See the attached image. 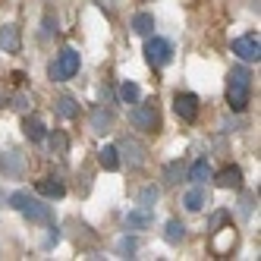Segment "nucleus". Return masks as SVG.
<instances>
[{"instance_id":"nucleus-15","label":"nucleus","mask_w":261,"mask_h":261,"mask_svg":"<svg viewBox=\"0 0 261 261\" xmlns=\"http://www.w3.org/2000/svg\"><path fill=\"white\" fill-rule=\"evenodd\" d=\"M54 110H57L63 120H76L79 117V104H76V98H69V95H60L57 101H54Z\"/></svg>"},{"instance_id":"nucleus-1","label":"nucleus","mask_w":261,"mask_h":261,"mask_svg":"<svg viewBox=\"0 0 261 261\" xmlns=\"http://www.w3.org/2000/svg\"><path fill=\"white\" fill-rule=\"evenodd\" d=\"M249 95H252V76L246 66H233L230 69V82H227V104L230 110L242 114L249 107Z\"/></svg>"},{"instance_id":"nucleus-7","label":"nucleus","mask_w":261,"mask_h":261,"mask_svg":"<svg viewBox=\"0 0 261 261\" xmlns=\"http://www.w3.org/2000/svg\"><path fill=\"white\" fill-rule=\"evenodd\" d=\"M117 151L129 161V167H142V164H145V145L136 142V139H123Z\"/></svg>"},{"instance_id":"nucleus-4","label":"nucleus","mask_w":261,"mask_h":261,"mask_svg":"<svg viewBox=\"0 0 261 261\" xmlns=\"http://www.w3.org/2000/svg\"><path fill=\"white\" fill-rule=\"evenodd\" d=\"M145 57H148V63L151 66H167L173 60V47H170V41H164V38H151L148 35V44H145Z\"/></svg>"},{"instance_id":"nucleus-11","label":"nucleus","mask_w":261,"mask_h":261,"mask_svg":"<svg viewBox=\"0 0 261 261\" xmlns=\"http://www.w3.org/2000/svg\"><path fill=\"white\" fill-rule=\"evenodd\" d=\"M214 186H220V189H242V170L239 167H223V170L217 176H211Z\"/></svg>"},{"instance_id":"nucleus-24","label":"nucleus","mask_w":261,"mask_h":261,"mask_svg":"<svg viewBox=\"0 0 261 261\" xmlns=\"http://www.w3.org/2000/svg\"><path fill=\"white\" fill-rule=\"evenodd\" d=\"M158 198H161V189H158V186H145V189L139 192V204H145V208H154Z\"/></svg>"},{"instance_id":"nucleus-10","label":"nucleus","mask_w":261,"mask_h":261,"mask_svg":"<svg viewBox=\"0 0 261 261\" xmlns=\"http://www.w3.org/2000/svg\"><path fill=\"white\" fill-rule=\"evenodd\" d=\"M0 47H4L7 54H19V47H22V35H19V25H4L0 29Z\"/></svg>"},{"instance_id":"nucleus-14","label":"nucleus","mask_w":261,"mask_h":261,"mask_svg":"<svg viewBox=\"0 0 261 261\" xmlns=\"http://www.w3.org/2000/svg\"><path fill=\"white\" fill-rule=\"evenodd\" d=\"M182 204H186V211H201L204 204H208V195H204L201 186H192V189L182 195Z\"/></svg>"},{"instance_id":"nucleus-18","label":"nucleus","mask_w":261,"mask_h":261,"mask_svg":"<svg viewBox=\"0 0 261 261\" xmlns=\"http://www.w3.org/2000/svg\"><path fill=\"white\" fill-rule=\"evenodd\" d=\"M98 164L104 167V170H117V167H120V151L114 145H104L98 151Z\"/></svg>"},{"instance_id":"nucleus-2","label":"nucleus","mask_w":261,"mask_h":261,"mask_svg":"<svg viewBox=\"0 0 261 261\" xmlns=\"http://www.w3.org/2000/svg\"><path fill=\"white\" fill-rule=\"evenodd\" d=\"M76 72H79V50H72V47L60 50L57 63H50V79H54V82L72 79V76H76Z\"/></svg>"},{"instance_id":"nucleus-26","label":"nucleus","mask_w":261,"mask_h":261,"mask_svg":"<svg viewBox=\"0 0 261 261\" xmlns=\"http://www.w3.org/2000/svg\"><path fill=\"white\" fill-rule=\"evenodd\" d=\"M120 98L123 101H139V85L136 82H123L120 85Z\"/></svg>"},{"instance_id":"nucleus-16","label":"nucleus","mask_w":261,"mask_h":261,"mask_svg":"<svg viewBox=\"0 0 261 261\" xmlns=\"http://www.w3.org/2000/svg\"><path fill=\"white\" fill-rule=\"evenodd\" d=\"M214 173H211V164L208 161H204V158H198L192 167H189V179L195 182V186H201V182H208Z\"/></svg>"},{"instance_id":"nucleus-21","label":"nucleus","mask_w":261,"mask_h":261,"mask_svg":"<svg viewBox=\"0 0 261 261\" xmlns=\"http://www.w3.org/2000/svg\"><path fill=\"white\" fill-rule=\"evenodd\" d=\"M182 236H186V227L179 220H167V230H164V239L170 242V246H176V242H182Z\"/></svg>"},{"instance_id":"nucleus-19","label":"nucleus","mask_w":261,"mask_h":261,"mask_svg":"<svg viewBox=\"0 0 261 261\" xmlns=\"http://www.w3.org/2000/svg\"><path fill=\"white\" fill-rule=\"evenodd\" d=\"M22 133L32 139V142H41L47 133H44V123L38 120V117H25V123H22Z\"/></svg>"},{"instance_id":"nucleus-8","label":"nucleus","mask_w":261,"mask_h":261,"mask_svg":"<svg viewBox=\"0 0 261 261\" xmlns=\"http://www.w3.org/2000/svg\"><path fill=\"white\" fill-rule=\"evenodd\" d=\"M151 223H154V211L145 208V204H139L136 211L126 214V230H148Z\"/></svg>"},{"instance_id":"nucleus-12","label":"nucleus","mask_w":261,"mask_h":261,"mask_svg":"<svg viewBox=\"0 0 261 261\" xmlns=\"http://www.w3.org/2000/svg\"><path fill=\"white\" fill-rule=\"evenodd\" d=\"M35 192L44 195V198H63V195H66V186H63L60 179L47 176V179H38V182H35Z\"/></svg>"},{"instance_id":"nucleus-25","label":"nucleus","mask_w":261,"mask_h":261,"mask_svg":"<svg viewBox=\"0 0 261 261\" xmlns=\"http://www.w3.org/2000/svg\"><path fill=\"white\" fill-rule=\"evenodd\" d=\"M136 249H139V242H136V236H123V239H120V246H117V252H120L123 258H129V255H133Z\"/></svg>"},{"instance_id":"nucleus-27","label":"nucleus","mask_w":261,"mask_h":261,"mask_svg":"<svg viewBox=\"0 0 261 261\" xmlns=\"http://www.w3.org/2000/svg\"><path fill=\"white\" fill-rule=\"evenodd\" d=\"M233 239H236V233H233V227H227V236H223V239L217 242V246H214V252H217V255H223V252H227V249L233 246Z\"/></svg>"},{"instance_id":"nucleus-5","label":"nucleus","mask_w":261,"mask_h":261,"mask_svg":"<svg viewBox=\"0 0 261 261\" xmlns=\"http://www.w3.org/2000/svg\"><path fill=\"white\" fill-rule=\"evenodd\" d=\"M173 110H176L179 120L195 123L198 120V95H192V91H179V95L173 98Z\"/></svg>"},{"instance_id":"nucleus-9","label":"nucleus","mask_w":261,"mask_h":261,"mask_svg":"<svg viewBox=\"0 0 261 261\" xmlns=\"http://www.w3.org/2000/svg\"><path fill=\"white\" fill-rule=\"evenodd\" d=\"M22 214L32 220V223H50V204L38 201V198H29L22 204Z\"/></svg>"},{"instance_id":"nucleus-23","label":"nucleus","mask_w":261,"mask_h":261,"mask_svg":"<svg viewBox=\"0 0 261 261\" xmlns=\"http://www.w3.org/2000/svg\"><path fill=\"white\" fill-rule=\"evenodd\" d=\"M0 167H4L7 173H19L22 170V161H19V154H16V151H7L4 158H0Z\"/></svg>"},{"instance_id":"nucleus-13","label":"nucleus","mask_w":261,"mask_h":261,"mask_svg":"<svg viewBox=\"0 0 261 261\" xmlns=\"http://www.w3.org/2000/svg\"><path fill=\"white\" fill-rule=\"evenodd\" d=\"M91 129H95V133H110V126H114V114H110V110H104V107H95L91 110Z\"/></svg>"},{"instance_id":"nucleus-31","label":"nucleus","mask_w":261,"mask_h":261,"mask_svg":"<svg viewBox=\"0 0 261 261\" xmlns=\"http://www.w3.org/2000/svg\"><path fill=\"white\" fill-rule=\"evenodd\" d=\"M98 7H107L110 10V0H98Z\"/></svg>"},{"instance_id":"nucleus-20","label":"nucleus","mask_w":261,"mask_h":261,"mask_svg":"<svg viewBox=\"0 0 261 261\" xmlns=\"http://www.w3.org/2000/svg\"><path fill=\"white\" fill-rule=\"evenodd\" d=\"M182 161H170V164H164V182L167 186H176L179 179H182Z\"/></svg>"},{"instance_id":"nucleus-6","label":"nucleus","mask_w":261,"mask_h":261,"mask_svg":"<svg viewBox=\"0 0 261 261\" xmlns=\"http://www.w3.org/2000/svg\"><path fill=\"white\" fill-rule=\"evenodd\" d=\"M233 54L239 60H246V63H258V57H261L258 35H242V38H236L233 41Z\"/></svg>"},{"instance_id":"nucleus-22","label":"nucleus","mask_w":261,"mask_h":261,"mask_svg":"<svg viewBox=\"0 0 261 261\" xmlns=\"http://www.w3.org/2000/svg\"><path fill=\"white\" fill-rule=\"evenodd\" d=\"M47 142H50V151H54V154H66V151H69V139L60 133V129H54Z\"/></svg>"},{"instance_id":"nucleus-30","label":"nucleus","mask_w":261,"mask_h":261,"mask_svg":"<svg viewBox=\"0 0 261 261\" xmlns=\"http://www.w3.org/2000/svg\"><path fill=\"white\" fill-rule=\"evenodd\" d=\"M252 201H255V195H252V192L242 195V214H252Z\"/></svg>"},{"instance_id":"nucleus-3","label":"nucleus","mask_w":261,"mask_h":261,"mask_svg":"<svg viewBox=\"0 0 261 261\" xmlns=\"http://www.w3.org/2000/svg\"><path fill=\"white\" fill-rule=\"evenodd\" d=\"M129 123H133L136 129H142V133H154L158 129V107H154V101L136 104L133 110H129Z\"/></svg>"},{"instance_id":"nucleus-29","label":"nucleus","mask_w":261,"mask_h":261,"mask_svg":"<svg viewBox=\"0 0 261 261\" xmlns=\"http://www.w3.org/2000/svg\"><path fill=\"white\" fill-rule=\"evenodd\" d=\"M227 217H230L227 211H214V214H211V230L217 233V230H220V223H223V220H227Z\"/></svg>"},{"instance_id":"nucleus-28","label":"nucleus","mask_w":261,"mask_h":261,"mask_svg":"<svg viewBox=\"0 0 261 261\" xmlns=\"http://www.w3.org/2000/svg\"><path fill=\"white\" fill-rule=\"evenodd\" d=\"M29 198H32L29 192H13V195H10V204H13V208H16V211H22V204H25Z\"/></svg>"},{"instance_id":"nucleus-17","label":"nucleus","mask_w":261,"mask_h":261,"mask_svg":"<svg viewBox=\"0 0 261 261\" xmlns=\"http://www.w3.org/2000/svg\"><path fill=\"white\" fill-rule=\"evenodd\" d=\"M133 32L142 35V38H148V35L154 32V16L151 13H136L133 16Z\"/></svg>"}]
</instances>
